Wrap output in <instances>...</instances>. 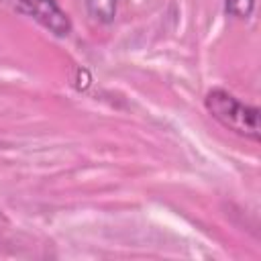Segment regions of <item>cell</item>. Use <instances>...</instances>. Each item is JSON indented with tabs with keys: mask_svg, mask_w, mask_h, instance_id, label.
Here are the masks:
<instances>
[{
	"mask_svg": "<svg viewBox=\"0 0 261 261\" xmlns=\"http://www.w3.org/2000/svg\"><path fill=\"white\" fill-rule=\"evenodd\" d=\"M0 2L12 8L14 12L37 20L55 37H67L71 33V20L55 0H0Z\"/></svg>",
	"mask_w": 261,
	"mask_h": 261,
	"instance_id": "cell-2",
	"label": "cell"
},
{
	"mask_svg": "<svg viewBox=\"0 0 261 261\" xmlns=\"http://www.w3.org/2000/svg\"><path fill=\"white\" fill-rule=\"evenodd\" d=\"M224 8H226V12L232 14V16L247 18V16H251V12H253V8H255V0H226Z\"/></svg>",
	"mask_w": 261,
	"mask_h": 261,
	"instance_id": "cell-4",
	"label": "cell"
},
{
	"mask_svg": "<svg viewBox=\"0 0 261 261\" xmlns=\"http://www.w3.org/2000/svg\"><path fill=\"white\" fill-rule=\"evenodd\" d=\"M86 8L92 18L100 22H110L116 14V2L118 0H84Z\"/></svg>",
	"mask_w": 261,
	"mask_h": 261,
	"instance_id": "cell-3",
	"label": "cell"
},
{
	"mask_svg": "<svg viewBox=\"0 0 261 261\" xmlns=\"http://www.w3.org/2000/svg\"><path fill=\"white\" fill-rule=\"evenodd\" d=\"M208 112L226 128L253 141L259 139V108L249 106L226 90H210L204 98Z\"/></svg>",
	"mask_w": 261,
	"mask_h": 261,
	"instance_id": "cell-1",
	"label": "cell"
}]
</instances>
